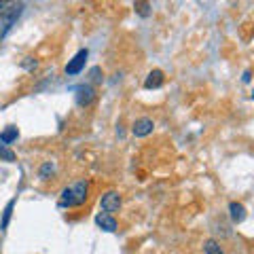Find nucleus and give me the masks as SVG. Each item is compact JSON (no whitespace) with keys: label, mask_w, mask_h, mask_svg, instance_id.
I'll return each instance as SVG.
<instances>
[{"label":"nucleus","mask_w":254,"mask_h":254,"mask_svg":"<svg viewBox=\"0 0 254 254\" xmlns=\"http://www.w3.org/2000/svg\"><path fill=\"white\" fill-rule=\"evenodd\" d=\"M89 197V182L87 180H76L74 185L62 189L60 195V208H81Z\"/></svg>","instance_id":"nucleus-1"},{"label":"nucleus","mask_w":254,"mask_h":254,"mask_svg":"<svg viewBox=\"0 0 254 254\" xmlns=\"http://www.w3.org/2000/svg\"><path fill=\"white\" fill-rule=\"evenodd\" d=\"M6 6H9V9H4L2 13H0V17H2V26H4L2 30H0V38H2V36L6 34V32H9V30L13 28V23L17 21V17H19L21 11H23V4H21V2H19V4L9 2Z\"/></svg>","instance_id":"nucleus-2"},{"label":"nucleus","mask_w":254,"mask_h":254,"mask_svg":"<svg viewBox=\"0 0 254 254\" xmlns=\"http://www.w3.org/2000/svg\"><path fill=\"white\" fill-rule=\"evenodd\" d=\"M87 58H89V49H78L76 55L72 60H68L66 68H64V72H66V76H76L81 74L85 70V64H87Z\"/></svg>","instance_id":"nucleus-3"},{"label":"nucleus","mask_w":254,"mask_h":254,"mask_svg":"<svg viewBox=\"0 0 254 254\" xmlns=\"http://www.w3.org/2000/svg\"><path fill=\"white\" fill-rule=\"evenodd\" d=\"M100 205H102V210H104L106 214H115V212L121 210L123 197H121L119 190H106V193L100 197Z\"/></svg>","instance_id":"nucleus-4"},{"label":"nucleus","mask_w":254,"mask_h":254,"mask_svg":"<svg viewBox=\"0 0 254 254\" xmlns=\"http://www.w3.org/2000/svg\"><path fill=\"white\" fill-rule=\"evenodd\" d=\"M74 100H76V104L81 106V108H87V106H91L95 98H98V93H95V87H91L89 83H83V85H78L76 89H74Z\"/></svg>","instance_id":"nucleus-5"},{"label":"nucleus","mask_w":254,"mask_h":254,"mask_svg":"<svg viewBox=\"0 0 254 254\" xmlns=\"http://www.w3.org/2000/svg\"><path fill=\"white\" fill-rule=\"evenodd\" d=\"M155 129V121L153 119H148V117H142V119H136V123L131 125V133L136 138H146L150 136Z\"/></svg>","instance_id":"nucleus-6"},{"label":"nucleus","mask_w":254,"mask_h":254,"mask_svg":"<svg viewBox=\"0 0 254 254\" xmlns=\"http://www.w3.org/2000/svg\"><path fill=\"white\" fill-rule=\"evenodd\" d=\"M95 225H98L102 231H106V233H115L117 227H119V222H117V218L113 216V214L100 212L98 216H95Z\"/></svg>","instance_id":"nucleus-7"},{"label":"nucleus","mask_w":254,"mask_h":254,"mask_svg":"<svg viewBox=\"0 0 254 254\" xmlns=\"http://www.w3.org/2000/svg\"><path fill=\"white\" fill-rule=\"evenodd\" d=\"M165 83V74H163V70H159V68H155V70H150V72L146 74V78H144V89H159Z\"/></svg>","instance_id":"nucleus-8"},{"label":"nucleus","mask_w":254,"mask_h":254,"mask_svg":"<svg viewBox=\"0 0 254 254\" xmlns=\"http://www.w3.org/2000/svg\"><path fill=\"white\" fill-rule=\"evenodd\" d=\"M19 138V129L15 125H9L4 131H0V144L2 146H11L13 142H17Z\"/></svg>","instance_id":"nucleus-9"},{"label":"nucleus","mask_w":254,"mask_h":254,"mask_svg":"<svg viewBox=\"0 0 254 254\" xmlns=\"http://www.w3.org/2000/svg\"><path fill=\"white\" fill-rule=\"evenodd\" d=\"M229 214H231V220L235 222V225L244 222V218H246V208H244V203L231 201V203H229Z\"/></svg>","instance_id":"nucleus-10"},{"label":"nucleus","mask_w":254,"mask_h":254,"mask_svg":"<svg viewBox=\"0 0 254 254\" xmlns=\"http://www.w3.org/2000/svg\"><path fill=\"white\" fill-rule=\"evenodd\" d=\"M15 203H17V199H11L9 203L4 205V210H2V218H0V231H6V227H9L11 216H13V210H15Z\"/></svg>","instance_id":"nucleus-11"},{"label":"nucleus","mask_w":254,"mask_h":254,"mask_svg":"<svg viewBox=\"0 0 254 254\" xmlns=\"http://www.w3.org/2000/svg\"><path fill=\"white\" fill-rule=\"evenodd\" d=\"M203 254H227L220 248V244L216 240H205L203 242Z\"/></svg>","instance_id":"nucleus-12"},{"label":"nucleus","mask_w":254,"mask_h":254,"mask_svg":"<svg viewBox=\"0 0 254 254\" xmlns=\"http://www.w3.org/2000/svg\"><path fill=\"white\" fill-rule=\"evenodd\" d=\"M102 81H104V72H102V68L100 66H93L89 70V85H100Z\"/></svg>","instance_id":"nucleus-13"},{"label":"nucleus","mask_w":254,"mask_h":254,"mask_svg":"<svg viewBox=\"0 0 254 254\" xmlns=\"http://www.w3.org/2000/svg\"><path fill=\"white\" fill-rule=\"evenodd\" d=\"M53 172H55V165L53 161H45L41 165V170H38V176H41V180H49L53 176Z\"/></svg>","instance_id":"nucleus-14"},{"label":"nucleus","mask_w":254,"mask_h":254,"mask_svg":"<svg viewBox=\"0 0 254 254\" xmlns=\"http://www.w3.org/2000/svg\"><path fill=\"white\" fill-rule=\"evenodd\" d=\"M0 159H2V161L13 163L17 157H15V153H13V150H11L9 146H2V144H0Z\"/></svg>","instance_id":"nucleus-15"},{"label":"nucleus","mask_w":254,"mask_h":254,"mask_svg":"<svg viewBox=\"0 0 254 254\" xmlns=\"http://www.w3.org/2000/svg\"><path fill=\"white\" fill-rule=\"evenodd\" d=\"M133 9H136V13L140 15V17H148L150 15V2H136Z\"/></svg>","instance_id":"nucleus-16"},{"label":"nucleus","mask_w":254,"mask_h":254,"mask_svg":"<svg viewBox=\"0 0 254 254\" xmlns=\"http://www.w3.org/2000/svg\"><path fill=\"white\" fill-rule=\"evenodd\" d=\"M21 68H23V70H30V72H32V70H36V68H38V62H36L34 58H23Z\"/></svg>","instance_id":"nucleus-17"},{"label":"nucleus","mask_w":254,"mask_h":254,"mask_svg":"<svg viewBox=\"0 0 254 254\" xmlns=\"http://www.w3.org/2000/svg\"><path fill=\"white\" fill-rule=\"evenodd\" d=\"M242 81H244L246 85H248V83L252 81V72H250V70H246V72H244V76H242Z\"/></svg>","instance_id":"nucleus-18"}]
</instances>
